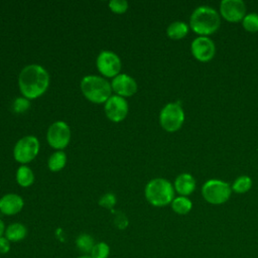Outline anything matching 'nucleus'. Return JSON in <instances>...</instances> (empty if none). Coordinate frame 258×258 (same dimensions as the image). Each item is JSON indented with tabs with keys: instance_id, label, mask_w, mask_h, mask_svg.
I'll use <instances>...</instances> for the list:
<instances>
[{
	"instance_id": "27",
	"label": "nucleus",
	"mask_w": 258,
	"mask_h": 258,
	"mask_svg": "<svg viewBox=\"0 0 258 258\" xmlns=\"http://www.w3.org/2000/svg\"><path fill=\"white\" fill-rule=\"evenodd\" d=\"M115 225L118 229L123 230L128 226V219L127 217L123 214V213H116V217H115Z\"/></svg>"
},
{
	"instance_id": "2",
	"label": "nucleus",
	"mask_w": 258,
	"mask_h": 258,
	"mask_svg": "<svg viewBox=\"0 0 258 258\" xmlns=\"http://www.w3.org/2000/svg\"><path fill=\"white\" fill-rule=\"evenodd\" d=\"M220 24V14L215 8L208 5L197 7L189 17L190 28L200 36L213 34L219 29Z\"/></svg>"
},
{
	"instance_id": "3",
	"label": "nucleus",
	"mask_w": 258,
	"mask_h": 258,
	"mask_svg": "<svg viewBox=\"0 0 258 258\" xmlns=\"http://www.w3.org/2000/svg\"><path fill=\"white\" fill-rule=\"evenodd\" d=\"M81 90L89 101L96 104L106 103L112 93L111 84L106 79L92 75L82 79Z\"/></svg>"
},
{
	"instance_id": "10",
	"label": "nucleus",
	"mask_w": 258,
	"mask_h": 258,
	"mask_svg": "<svg viewBox=\"0 0 258 258\" xmlns=\"http://www.w3.org/2000/svg\"><path fill=\"white\" fill-rule=\"evenodd\" d=\"M190 51L196 59L206 62L214 57L216 53V45L210 37L198 36L190 44Z\"/></svg>"
},
{
	"instance_id": "25",
	"label": "nucleus",
	"mask_w": 258,
	"mask_h": 258,
	"mask_svg": "<svg viewBox=\"0 0 258 258\" xmlns=\"http://www.w3.org/2000/svg\"><path fill=\"white\" fill-rule=\"evenodd\" d=\"M99 205L105 209L112 210L116 205V197L112 192H107L99 200Z\"/></svg>"
},
{
	"instance_id": "13",
	"label": "nucleus",
	"mask_w": 258,
	"mask_h": 258,
	"mask_svg": "<svg viewBox=\"0 0 258 258\" xmlns=\"http://www.w3.org/2000/svg\"><path fill=\"white\" fill-rule=\"evenodd\" d=\"M111 87L118 96H121L123 98L133 96L137 91L136 81L126 74H119L118 76L113 78Z\"/></svg>"
},
{
	"instance_id": "31",
	"label": "nucleus",
	"mask_w": 258,
	"mask_h": 258,
	"mask_svg": "<svg viewBox=\"0 0 258 258\" xmlns=\"http://www.w3.org/2000/svg\"><path fill=\"white\" fill-rule=\"evenodd\" d=\"M77 258H92V257L89 254H82V255L78 256Z\"/></svg>"
},
{
	"instance_id": "24",
	"label": "nucleus",
	"mask_w": 258,
	"mask_h": 258,
	"mask_svg": "<svg viewBox=\"0 0 258 258\" xmlns=\"http://www.w3.org/2000/svg\"><path fill=\"white\" fill-rule=\"evenodd\" d=\"M242 26L248 32H257L258 31V13L252 12L244 16L242 20Z\"/></svg>"
},
{
	"instance_id": "29",
	"label": "nucleus",
	"mask_w": 258,
	"mask_h": 258,
	"mask_svg": "<svg viewBox=\"0 0 258 258\" xmlns=\"http://www.w3.org/2000/svg\"><path fill=\"white\" fill-rule=\"evenodd\" d=\"M26 103H29V101H27V99H17L14 103V109L17 111V112H22L24 110H26L27 108L22 106V104H26Z\"/></svg>"
},
{
	"instance_id": "6",
	"label": "nucleus",
	"mask_w": 258,
	"mask_h": 258,
	"mask_svg": "<svg viewBox=\"0 0 258 258\" xmlns=\"http://www.w3.org/2000/svg\"><path fill=\"white\" fill-rule=\"evenodd\" d=\"M184 122V111L177 102L167 103L160 111L159 123L167 132L179 130Z\"/></svg>"
},
{
	"instance_id": "21",
	"label": "nucleus",
	"mask_w": 258,
	"mask_h": 258,
	"mask_svg": "<svg viewBox=\"0 0 258 258\" xmlns=\"http://www.w3.org/2000/svg\"><path fill=\"white\" fill-rule=\"evenodd\" d=\"M96 242L94 238L86 233L80 234L76 239V247L83 254H90Z\"/></svg>"
},
{
	"instance_id": "26",
	"label": "nucleus",
	"mask_w": 258,
	"mask_h": 258,
	"mask_svg": "<svg viewBox=\"0 0 258 258\" xmlns=\"http://www.w3.org/2000/svg\"><path fill=\"white\" fill-rule=\"evenodd\" d=\"M109 8L115 13H123L128 9V2L125 0H111Z\"/></svg>"
},
{
	"instance_id": "15",
	"label": "nucleus",
	"mask_w": 258,
	"mask_h": 258,
	"mask_svg": "<svg viewBox=\"0 0 258 258\" xmlns=\"http://www.w3.org/2000/svg\"><path fill=\"white\" fill-rule=\"evenodd\" d=\"M174 190L179 194V196L187 197L196 188V180L190 173H180L176 176L173 184Z\"/></svg>"
},
{
	"instance_id": "16",
	"label": "nucleus",
	"mask_w": 258,
	"mask_h": 258,
	"mask_svg": "<svg viewBox=\"0 0 258 258\" xmlns=\"http://www.w3.org/2000/svg\"><path fill=\"white\" fill-rule=\"evenodd\" d=\"M4 236L11 242L16 243L24 240L27 236V228L22 223H12L5 229Z\"/></svg>"
},
{
	"instance_id": "22",
	"label": "nucleus",
	"mask_w": 258,
	"mask_h": 258,
	"mask_svg": "<svg viewBox=\"0 0 258 258\" xmlns=\"http://www.w3.org/2000/svg\"><path fill=\"white\" fill-rule=\"evenodd\" d=\"M251 186L252 179L248 175H240L234 180L231 188L237 194H245L251 188Z\"/></svg>"
},
{
	"instance_id": "17",
	"label": "nucleus",
	"mask_w": 258,
	"mask_h": 258,
	"mask_svg": "<svg viewBox=\"0 0 258 258\" xmlns=\"http://www.w3.org/2000/svg\"><path fill=\"white\" fill-rule=\"evenodd\" d=\"M188 32V25L183 21H173L166 28V34L173 40L183 38Z\"/></svg>"
},
{
	"instance_id": "4",
	"label": "nucleus",
	"mask_w": 258,
	"mask_h": 258,
	"mask_svg": "<svg viewBox=\"0 0 258 258\" xmlns=\"http://www.w3.org/2000/svg\"><path fill=\"white\" fill-rule=\"evenodd\" d=\"M145 198L154 207H164L171 204L174 199V187L165 178L151 179L145 186Z\"/></svg>"
},
{
	"instance_id": "14",
	"label": "nucleus",
	"mask_w": 258,
	"mask_h": 258,
	"mask_svg": "<svg viewBox=\"0 0 258 258\" xmlns=\"http://www.w3.org/2000/svg\"><path fill=\"white\" fill-rule=\"evenodd\" d=\"M23 206V199L16 194H6L0 199V212L6 216L18 214Z\"/></svg>"
},
{
	"instance_id": "7",
	"label": "nucleus",
	"mask_w": 258,
	"mask_h": 258,
	"mask_svg": "<svg viewBox=\"0 0 258 258\" xmlns=\"http://www.w3.org/2000/svg\"><path fill=\"white\" fill-rule=\"evenodd\" d=\"M39 151V141L33 135L20 138L13 148L14 159L22 164L28 163L35 158Z\"/></svg>"
},
{
	"instance_id": "30",
	"label": "nucleus",
	"mask_w": 258,
	"mask_h": 258,
	"mask_svg": "<svg viewBox=\"0 0 258 258\" xmlns=\"http://www.w3.org/2000/svg\"><path fill=\"white\" fill-rule=\"evenodd\" d=\"M5 229H6V227H5V224H4V222L0 219V237L1 236H4V233H5Z\"/></svg>"
},
{
	"instance_id": "19",
	"label": "nucleus",
	"mask_w": 258,
	"mask_h": 258,
	"mask_svg": "<svg viewBox=\"0 0 258 258\" xmlns=\"http://www.w3.org/2000/svg\"><path fill=\"white\" fill-rule=\"evenodd\" d=\"M16 181L22 187L30 186L34 181V174L32 170L26 165L19 166L16 171Z\"/></svg>"
},
{
	"instance_id": "5",
	"label": "nucleus",
	"mask_w": 258,
	"mask_h": 258,
	"mask_svg": "<svg viewBox=\"0 0 258 258\" xmlns=\"http://www.w3.org/2000/svg\"><path fill=\"white\" fill-rule=\"evenodd\" d=\"M230 184L221 179H209L202 187V195L205 201L211 205L225 204L231 197Z\"/></svg>"
},
{
	"instance_id": "20",
	"label": "nucleus",
	"mask_w": 258,
	"mask_h": 258,
	"mask_svg": "<svg viewBox=\"0 0 258 258\" xmlns=\"http://www.w3.org/2000/svg\"><path fill=\"white\" fill-rule=\"evenodd\" d=\"M66 163H67V154L61 150L53 152L49 156L47 161L48 168L53 172L61 170L64 167Z\"/></svg>"
},
{
	"instance_id": "9",
	"label": "nucleus",
	"mask_w": 258,
	"mask_h": 258,
	"mask_svg": "<svg viewBox=\"0 0 258 258\" xmlns=\"http://www.w3.org/2000/svg\"><path fill=\"white\" fill-rule=\"evenodd\" d=\"M97 68L99 72L108 78H115L121 70V60L119 56L109 50H103L97 57Z\"/></svg>"
},
{
	"instance_id": "1",
	"label": "nucleus",
	"mask_w": 258,
	"mask_h": 258,
	"mask_svg": "<svg viewBox=\"0 0 258 258\" xmlns=\"http://www.w3.org/2000/svg\"><path fill=\"white\" fill-rule=\"evenodd\" d=\"M18 86L25 99L40 97L49 86V75L39 64H28L22 69L18 77Z\"/></svg>"
},
{
	"instance_id": "11",
	"label": "nucleus",
	"mask_w": 258,
	"mask_h": 258,
	"mask_svg": "<svg viewBox=\"0 0 258 258\" xmlns=\"http://www.w3.org/2000/svg\"><path fill=\"white\" fill-rule=\"evenodd\" d=\"M220 14L229 22L242 21L246 15V5L242 0H222Z\"/></svg>"
},
{
	"instance_id": "23",
	"label": "nucleus",
	"mask_w": 258,
	"mask_h": 258,
	"mask_svg": "<svg viewBox=\"0 0 258 258\" xmlns=\"http://www.w3.org/2000/svg\"><path fill=\"white\" fill-rule=\"evenodd\" d=\"M110 251L111 250H110L109 244L101 241V242H97L94 245V247L89 255L92 258H108L110 255Z\"/></svg>"
},
{
	"instance_id": "8",
	"label": "nucleus",
	"mask_w": 258,
	"mask_h": 258,
	"mask_svg": "<svg viewBox=\"0 0 258 258\" xmlns=\"http://www.w3.org/2000/svg\"><path fill=\"white\" fill-rule=\"evenodd\" d=\"M46 139L48 144L54 148L61 150L66 148L71 140V129L63 121L53 122L47 129Z\"/></svg>"
},
{
	"instance_id": "18",
	"label": "nucleus",
	"mask_w": 258,
	"mask_h": 258,
	"mask_svg": "<svg viewBox=\"0 0 258 258\" xmlns=\"http://www.w3.org/2000/svg\"><path fill=\"white\" fill-rule=\"evenodd\" d=\"M171 209L177 215H186L191 211L192 203L187 197L179 196L174 198L171 202Z\"/></svg>"
},
{
	"instance_id": "28",
	"label": "nucleus",
	"mask_w": 258,
	"mask_h": 258,
	"mask_svg": "<svg viewBox=\"0 0 258 258\" xmlns=\"http://www.w3.org/2000/svg\"><path fill=\"white\" fill-rule=\"evenodd\" d=\"M10 249H11V242L5 236H1L0 237V254L5 255L9 253Z\"/></svg>"
},
{
	"instance_id": "12",
	"label": "nucleus",
	"mask_w": 258,
	"mask_h": 258,
	"mask_svg": "<svg viewBox=\"0 0 258 258\" xmlns=\"http://www.w3.org/2000/svg\"><path fill=\"white\" fill-rule=\"evenodd\" d=\"M104 109L109 120L112 122H121L127 116L128 103L125 98L114 95L107 100Z\"/></svg>"
}]
</instances>
